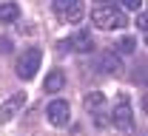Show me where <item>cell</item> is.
<instances>
[{
    "label": "cell",
    "instance_id": "5",
    "mask_svg": "<svg viewBox=\"0 0 148 136\" xmlns=\"http://www.w3.org/2000/svg\"><path fill=\"white\" fill-rule=\"evenodd\" d=\"M26 105V94L20 91V94H14V97H9L3 105H0V125H9L12 119L20 114V108Z\"/></svg>",
    "mask_w": 148,
    "mask_h": 136
},
{
    "label": "cell",
    "instance_id": "13",
    "mask_svg": "<svg viewBox=\"0 0 148 136\" xmlns=\"http://www.w3.org/2000/svg\"><path fill=\"white\" fill-rule=\"evenodd\" d=\"M123 6H125V9H134V12H140V9H143V0H123Z\"/></svg>",
    "mask_w": 148,
    "mask_h": 136
},
{
    "label": "cell",
    "instance_id": "4",
    "mask_svg": "<svg viewBox=\"0 0 148 136\" xmlns=\"http://www.w3.org/2000/svg\"><path fill=\"white\" fill-rule=\"evenodd\" d=\"M46 119H49L54 128H66V125L71 122V108H69V102H66V99H54V102L46 108Z\"/></svg>",
    "mask_w": 148,
    "mask_h": 136
},
{
    "label": "cell",
    "instance_id": "15",
    "mask_svg": "<svg viewBox=\"0 0 148 136\" xmlns=\"http://www.w3.org/2000/svg\"><path fill=\"white\" fill-rule=\"evenodd\" d=\"M137 26L145 28V12H143V9H140V14H137Z\"/></svg>",
    "mask_w": 148,
    "mask_h": 136
},
{
    "label": "cell",
    "instance_id": "11",
    "mask_svg": "<svg viewBox=\"0 0 148 136\" xmlns=\"http://www.w3.org/2000/svg\"><path fill=\"white\" fill-rule=\"evenodd\" d=\"M17 17H20V6L17 3H12V0L0 3V23H14Z\"/></svg>",
    "mask_w": 148,
    "mask_h": 136
},
{
    "label": "cell",
    "instance_id": "12",
    "mask_svg": "<svg viewBox=\"0 0 148 136\" xmlns=\"http://www.w3.org/2000/svg\"><path fill=\"white\" fill-rule=\"evenodd\" d=\"M114 48H117V54H131V51L137 48V40L134 37H123L120 43H114Z\"/></svg>",
    "mask_w": 148,
    "mask_h": 136
},
{
    "label": "cell",
    "instance_id": "7",
    "mask_svg": "<svg viewBox=\"0 0 148 136\" xmlns=\"http://www.w3.org/2000/svg\"><path fill=\"white\" fill-rule=\"evenodd\" d=\"M63 85H66V74H63L60 68H51V71L46 74V85H43V91H46V94H60Z\"/></svg>",
    "mask_w": 148,
    "mask_h": 136
},
{
    "label": "cell",
    "instance_id": "10",
    "mask_svg": "<svg viewBox=\"0 0 148 136\" xmlns=\"http://www.w3.org/2000/svg\"><path fill=\"white\" fill-rule=\"evenodd\" d=\"M97 65H100V71H106V74H117L123 65H120V57L114 54V51H108V54H103V57L97 60Z\"/></svg>",
    "mask_w": 148,
    "mask_h": 136
},
{
    "label": "cell",
    "instance_id": "14",
    "mask_svg": "<svg viewBox=\"0 0 148 136\" xmlns=\"http://www.w3.org/2000/svg\"><path fill=\"white\" fill-rule=\"evenodd\" d=\"M69 3H71V0H54V9H57V14H63Z\"/></svg>",
    "mask_w": 148,
    "mask_h": 136
},
{
    "label": "cell",
    "instance_id": "3",
    "mask_svg": "<svg viewBox=\"0 0 148 136\" xmlns=\"http://www.w3.org/2000/svg\"><path fill=\"white\" fill-rule=\"evenodd\" d=\"M111 122H114V128L123 131V133H131V131H134V111H131V105H128L125 97H120V105L114 108Z\"/></svg>",
    "mask_w": 148,
    "mask_h": 136
},
{
    "label": "cell",
    "instance_id": "1",
    "mask_svg": "<svg viewBox=\"0 0 148 136\" xmlns=\"http://www.w3.org/2000/svg\"><path fill=\"white\" fill-rule=\"evenodd\" d=\"M91 23L100 28V31H114V28H125L128 26V17H125V12L120 9V6H97L91 12Z\"/></svg>",
    "mask_w": 148,
    "mask_h": 136
},
{
    "label": "cell",
    "instance_id": "16",
    "mask_svg": "<svg viewBox=\"0 0 148 136\" xmlns=\"http://www.w3.org/2000/svg\"><path fill=\"white\" fill-rule=\"evenodd\" d=\"M0 51H12V43L9 40H0Z\"/></svg>",
    "mask_w": 148,
    "mask_h": 136
},
{
    "label": "cell",
    "instance_id": "9",
    "mask_svg": "<svg viewBox=\"0 0 148 136\" xmlns=\"http://www.w3.org/2000/svg\"><path fill=\"white\" fill-rule=\"evenodd\" d=\"M66 45H71L74 51H83V54H86V51H91V48H94V40H91V34H88V31H77V34H74Z\"/></svg>",
    "mask_w": 148,
    "mask_h": 136
},
{
    "label": "cell",
    "instance_id": "6",
    "mask_svg": "<svg viewBox=\"0 0 148 136\" xmlns=\"http://www.w3.org/2000/svg\"><path fill=\"white\" fill-rule=\"evenodd\" d=\"M83 102H86V108H88L91 114H97V125H106V122H108V119L103 116V114H106V111H103V108H106V97H103L100 91L86 94V99H83Z\"/></svg>",
    "mask_w": 148,
    "mask_h": 136
},
{
    "label": "cell",
    "instance_id": "8",
    "mask_svg": "<svg viewBox=\"0 0 148 136\" xmlns=\"http://www.w3.org/2000/svg\"><path fill=\"white\" fill-rule=\"evenodd\" d=\"M83 14H86V3H83V0H71L60 17L66 20V23H80V20H83Z\"/></svg>",
    "mask_w": 148,
    "mask_h": 136
},
{
    "label": "cell",
    "instance_id": "2",
    "mask_svg": "<svg viewBox=\"0 0 148 136\" xmlns=\"http://www.w3.org/2000/svg\"><path fill=\"white\" fill-rule=\"evenodd\" d=\"M40 62H43V51L40 48H26L23 54H20L17 60V77L23 79V82H29V79L37 77V68H40Z\"/></svg>",
    "mask_w": 148,
    "mask_h": 136
}]
</instances>
